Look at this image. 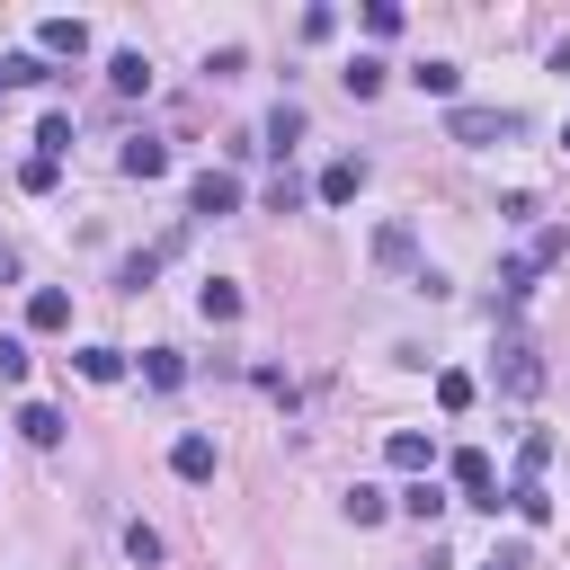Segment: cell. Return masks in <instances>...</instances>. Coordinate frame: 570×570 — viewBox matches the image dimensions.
<instances>
[{
    "instance_id": "1",
    "label": "cell",
    "mask_w": 570,
    "mask_h": 570,
    "mask_svg": "<svg viewBox=\"0 0 570 570\" xmlns=\"http://www.w3.org/2000/svg\"><path fill=\"white\" fill-rule=\"evenodd\" d=\"M517 125H525L517 107H463V98L445 107V134H454V142H508Z\"/></svg>"
},
{
    "instance_id": "2",
    "label": "cell",
    "mask_w": 570,
    "mask_h": 570,
    "mask_svg": "<svg viewBox=\"0 0 570 570\" xmlns=\"http://www.w3.org/2000/svg\"><path fill=\"white\" fill-rule=\"evenodd\" d=\"M454 490H463V508H490V517L508 508V499H499V472H490V454H481V445H463V454H454Z\"/></svg>"
},
{
    "instance_id": "3",
    "label": "cell",
    "mask_w": 570,
    "mask_h": 570,
    "mask_svg": "<svg viewBox=\"0 0 570 570\" xmlns=\"http://www.w3.org/2000/svg\"><path fill=\"white\" fill-rule=\"evenodd\" d=\"M232 205H240V178H232V169H196L187 214H232Z\"/></svg>"
},
{
    "instance_id": "4",
    "label": "cell",
    "mask_w": 570,
    "mask_h": 570,
    "mask_svg": "<svg viewBox=\"0 0 570 570\" xmlns=\"http://www.w3.org/2000/svg\"><path fill=\"white\" fill-rule=\"evenodd\" d=\"M36 45H45V53H62V62H80V53H89V27H80V18H45V27H36Z\"/></svg>"
},
{
    "instance_id": "5",
    "label": "cell",
    "mask_w": 570,
    "mask_h": 570,
    "mask_svg": "<svg viewBox=\"0 0 570 570\" xmlns=\"http://www.w3.org/2000/svg\"><path fill=\"white\" fill-rule=\"evenodd\" d=\"M499 383H508V401H534V392H543V365H534V347H508Z\"/></svg>"
},
{
    "instance_id": "6",
    "label": "cell",
    "mask_w": 570,
    "mask_h": 570,
    "mask_svg": "<svg viewBox=\"0 0 570 570\" xmlns=\"http://www.w3.org/2000/svg\"><path fill=\"white\" fill-rule=\"evenodd\" d=\"M169 472H178V481H205V472H214V436H196V428H187V436L169 445Z\"/></svg>"
},
{
    "instance_id": "7",
    "label": "cell",
    "mask_w": 570,
    "mask_h": 570,
    "mask_svg": "<svg viewBox=\"0 0 570 570\" xmlns=\"http://www.w3.org/2000/svg\"><path fill=\"white\" fill-rule=\"evenodd\" d=\"M116 169H125V178H160V169H169V142H151V134H142V142H125V151H116Z\"/></svg>"
},
{
    "instance_id": "8",
    "label": "cell",
    "mask_w": 570,
    "mask_h": 570,
    "mask_svg": "<svg viewBox=\"0 0 570 570\" xmlns=\"http://www.w3.org/2000/svg\"><path fill=\"white\" fill-rule=\"evenodd\" d=\"M356 187H365V160H330L321 169V205H347Z\"/></svg>"
},
{
    "instance_id": "9",
    "label": "cell",
    "mask_w": 570,
    "mask_h": 570,
    "mask_svg": "<svg viewBox=\"0 0 570 570\" xmlns=\"http://www.w3.org/2000/svg\"><path fill=\"white\" fill-rule=\"evenodd\" d=\"M62 321H71V294L36 285V294H27V330H62Z\"/></svg>"
},
{
    "instance_id": "10",
    "label": "cell",
    "mask_w": 570,
    "mask_h": 570,
    "mask_svg": "<svg viewBox=\"0 0 570 570\" xmlns=\"http://www.w3.org/2000/svg\"><path fill=\"white\" fill-rule=\"evenodd\" d=\"M18 436H27V445H62V410L27 401V410H18Z\"/></svg>"
},
{
    "instance_id": "11",
    "label": "cell",
    "mask_w": 570,
    "mask_h": 570,
    "mask_svg": "<svg viewBox=\"0 0 570 570\" xmlns=\"http://www.w3.org/2000/svg\"><path fill=\"white\" fill-rule=\"evenodd\" d=\"M383 454H392V472H428V454H436V445H428L419 428H392V445H383Z\"/></svg>"
},
{
    "instance_id": "12",
    "label": "cell",
    "mask_w": 570,
    "mask_h": 570,
    "mask_svg": "<svg viewBox=\"0 0 570 570\" xmlns=\"http://www.w3.org/2000/svg\"><path fill=\"white\" fill-rule=\"evenodd\" d=\"M294 142H303V107H294V98H285V107H276V116H267V151H276V160H285V151H294Z\"/></svg>"
},
{
    "instance_id": "13",
    "label": "cell",
    "mask_w": 570,
    "mask_h": 570,
    "mask_svg": "<svg viewBox=\"0 0 570 570\" xmlns=\"http://www.w3.org/2000/svg\"><path fill=\"white\" fill-rule=\"evenodd\" d=\"M374 258H383V267H410V258H419L410 223H383V232H374Z\"/></svg>"
},
{
    "instance_id": "14",
    "label": "cell",
    "mask_w": 570,
    "mask_h": 570,
    "mask_svg": "<svg viewBox=\"0 0 570 570\" xmlns=\"http://www.w3.org/2000/svg\"><path fill=\"white\" fill-rule=\"evenodd\" d=\"M196 312H205V321H240V285H232V276H214V285L196 294Z\"/></svg>"
},
{
    "instance_id": "15",
    "label": "cell",
    "mask_w": 570,
    "mask_h": 570,
    "mask_svg": "<svg viewBox=\"0 0 570 570\" xmlns=\"http://www.w3.org/2000/svg\"><path fill=\"white\" fill-rule=\"evenodd\" d=\"M142 80H151V62H142V53H116V62H107V89H116V98H134Z\"/></svg>"
},
{
    "instance_id": "16",
    "label": "cell",
    "mask_w": 570,
    "mask_h": 570,
    "mask_svg": "<svg viewBox=\"0 0 570 570\" xmlns=\"http://www.w3.org/2000/svg\"><path fill=\"white\" fill-rule=\"evenodd\" d=\"M338 80H347V98H374V89H383V80H392V71H383V62H374V53H356V62H347V71H338Z\"/></svg>"
},
{
    "instance_id": "17",
    "label": "cell",
    "mask_w": 570,
    "mask_h": 570,
    "mask_svg": "<svg viewBox=\"0 0 570 570\" xmlns=\"http://www.w3.org/2000/svg\"><path fill=\"white\" fill-rule=\"evenodd\" d=\"M543 463H552V436L525 428V445H517V481H543Z\"/></svg>"
},
{
    "instance_id": "18",
    "label": "cell",
    "mask_w": 570,
    "mask_h": 570,
    "mask_svg": "<svg viewBox=\"0 0 570 570\" xmlns=\"http://www.w3.org/2000/svg\"><path fill=\"white\" fill-rule=\"evenodd\" d=\"M410 80H419V89H428V98H454V89H463V71H454V62H419V71H410Z\"/></svg>"
},
{
    "instance_id": "19",
    "label": "cell",
    "mask_w": 570,
    "mask_h": 570,
    "mask_svg": "<svg viewBox=\"0 0 570 570\" xmlns=\"http://www.w3.org/2000/svg\"><path fill=\"white\" fill-rule=\"evenodd\" d=\"M62 151H71V116H45L36 125V160H62Z\"/></svg>"
},
{
    "instance_id": "20",
    "label": "cell",
    "mask_w": 570,
    "mask_h": 570,
    "mask_svg": "<svg viewBox=\"0 0 570 570\" xmlns=\"http://www.w3.org/2000/svg\"><path fill=\"white\" fill-rule=\"evenodd\" d=\"M534 276H543L534 258H499V294H508V303H517V294H534Z\"/></svg>"
},
{
    "instance_id": "21",
    "label": "cell",
    "mask_w": 570,
    "mask_h": 570,
    "mask_svg": "<svg viewBox=\"0 0 570 570\" xmlns=\"http://www.w3.org/2000/svg\"><path fill=\"white\" fill-rule=\"evenodd\" d=\"M401 508L428 525V517H445V490H436V481H410V490H401Z\"/></svg>"
},
{
    "instance_id": "22",
    "label": "cell",
    "mask_w": 570,
    "mask_h": 570,
    "mask_svg": "<svg viewBox=\"0 0 570 570\" xmlns=\"http://www.w3.org/2000/svg\"><path fill=\"white\" fill-rule=\"evenodd\" d=\"M508 508H517L525 525H543V517H552V499H543V481H517V490H508Z\"/></svg>"
},
{
    "instance_id": "23",
    "label": "cell",
    "mask_w": 570,
    "mask_h": 570,
    "mask_svg": "<svg viewBox=\"0 0 570 570\" xmlns=\"http://www.w3.org/2000/svg\"><path fill=\"white\" fill-rule=\"evenodd\" d=\"M80 374H89V383H116L125 356H116V347H80Z\"/></svg>"
},
{
    "instance_id": "24",
    "label": "cell",
    "mask_w": 570,
    "mask_h": 570,
    "mask_svg": "<svg viewBox=\"0 0 570 570\" xmlns=\"http://www.w3.org/2000/svg\"><path fill=\"white\" fill-rule=\"evenodd\" d=\"M142 374H151L160 392H178V374H187V365H178V347H151V356H142Z\"/></svg>"
},
{
    "instance_id": "25",
    "label": "cell",
    "mask_w": 570,
    "mask_h": 570,
    "mask_svg": "<svg viewBox=\"0 0 570 570\" xmlns=\"http://www.w3.org/2000/svg\"><path fill=\"white\" fill-rule=\"evenodd\" d=\"M365 36H401V0H365Z\"/></svg>"
},
{
    "instance_id": "26",
    "label": "cell",
    "mask_w": 570,
    "mask_h": 570,
    "mask_svg": "<svg viewBox=\"0 0 570 570\" xmlns=\"http://www.w3.org/2000/svg\"><path fill=\"white\" fill-rule=\"evenodd\" d=\"M9 80H53V71H45V53H9V62H0V89H9Z\"/></svg>"
},
{
    "instance_id": "27",
    "label": "cell",
    "mask_w": 570,
    "mask_h": 570,
    "mask_svg": "<svg viewBox=\"0 0 570 570\" xmlns=\"http://www.w3.org/2000/svg\"><path fill=\"white\" fill-rule=\"evenodd\" d=\"M53 178H62V160H27V169H18V187H27V196H53Z\"/></svg>"
},
{
    "instance_id": "28",
    "label": "cell",
    "mask_w": 570,
    "mask_h": 570,
    "mask_svg": "<svg viewBox=\"0 0 570 570\" xmlns=\"http://www.w3.org/2000/svg\"><path fill=\"white\" fill-rule=\"evenodd\" d=\"M294 205H303V178H294V169H276V187H267V214H294Z\"/></svg>"
},
{
    "instance_id": "29",
    "label": "cell",
    "mask_w": 570,
    "mask_h": 570,
    "mask_svg": "<svg viewBox=\"0 0 570 570\" xmlns=\"http://www.w3.org/2000/svg\"><path fill=\"white\" fill-rule=\"evenodd\" d=\"M436 410H472V374H436Z\"/></svg>"
},
{
    "instance_id": "30",
    "label": "cell",
    "mask_w": 570,
    "mask_h": 570,
    "mask_svg": "<svg viewBox=\"0 0 570 570\" xmlns=\"http://www.w3.org/2000/svg\"><path fill=\"white\" fill-rule=\"evenodd\" d=\"M383 508H392V499H383V490H365V481H356V490H347V517H356V525H374V517H383Z\"/></svg>"
},
{
    "instance_id": "31",
    "label": "cell",
    "mask_w": 570,
    "mask_h": 570,
    "mask_svg": "<svg viewBox=\"0 0 570 570\" xmlns=\"http://www.w3.org/2000/svg\"><path fill=\"white\" fill-rule=\"evenodd\" d=\"M125 552H134V561L151 570V561H160V534H151V525H125Z\"/></svg>"
},
{
    "instance_id": "32",
    "label": "cell",
    "mask_w": 570,
    "mask_h": 570,
    "mask_svg": "<svg viewBox=\"0 0 570 570\" xmlns=\"http://www.w3.org/2000/svg\"><path fill=\"white\" fill-rule=\"evenodd\" d=\"M0 374H9V383L27 374V338H0Z\"/></svg>"
},
{
    "instance_id": "33",
    "label": "cell",
    "mask_w": 570,
    "mask_h": 570,
    "mask_svg": "<svg viewBox=\"0 0 570 570\" xmlns=\"http://www.w3.org/2000/svg\"><path fill=\"white\" fill-rule=\"evenodd\" d=\"M561 151H570V125H561Z\"/></svg>"
},
{
    "instance_id": "34",
    "label": "cell",
    "mask_w": 570,
    "mask_h": 570,
    "mask_svg": "<svg viewBox=\"0 0 570 570\" xmlns=\"http://www.w3.org/2000/svg\"><path fill=\"white\" fill-rule=\"evenodd\" d=\"M490 570H508V561H490Z\"/></svg>"
}]
</instances>
